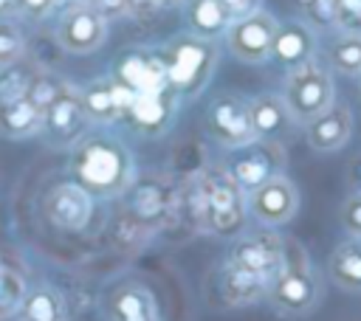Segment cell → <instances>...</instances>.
<instances>
[{"label":"cell","instance_id":"cell-36","mask_svg":"<svg viewBox=\"0 0 361 321\" xmlns=\"http://www.w3.org/2000/svg\"><path fill=\"white\" fill-rule=\"evenodd\" d=\"M130 6H133V14H138V11H149V8H155L158 3L155 0H127Z\"/></svg>","mask_w":361,"mask_h":321},{"label":"cell","instance_id":"cell-38","mask_svg":"<svg viewBox=\"0 0 361 321\" xmlns=\"http://www.w3.org/2000/svg\"><path fill=\"white\" fill-rule=\"evenodd\" d=\"M158 6H180V3H186V0H155Z\"/></svg>","mask_w":361,"mask_h":321},{"label":"cell","instance_id":"cell-37","mask_svg":"<svg viewBox=\"0 0 361 321\" xmlns=\"http://www.w3.org/2000/svg\"><path fill=\"white\" fill-rule=\"evenodd\" d=\"M17 11V3L14 0H0V20H8V14Z\"/></svg>","mask_w":361,"mask_h":321},{"label":"cell","instance_id":"cell-13","mask_svg":"<svg viewBox=\"0 0 361 321\" xmlns=\"http://www.w3.org/2000/svg\"><path fill=\"white\" fill-rule=\"evenodd\" d=\"M104 39H107V20L90 3L68 8L56 23V42L68 54L76 56L93 54L96 48L104 45Z\"/></svg>","mask_w":361,"mask_h":321},{"label":"cell","instance_id":"cell-24","mask_svg":"<svg viewBox=\"0 0 361 321\" xmlns=\"http://www.w3.org/2000/svg\"><path fill=\"white\" fill-rule=\"evenodd\" d=\"M20 321H68V304L54 284L39 282L25 290V298L20 304Z\"/></svg>","mask_w":361,"mask_h":321},{"label":"cell","instance_id":"cell-29","mask_svg":"<svg viewBox=\"0 0 361 321\" xmlns=\"http://www.w3.org/2000/svg\"><path fill=\"white\" fill-rule=\"evenodd\" d=\"M25 51V37L11 20H0V68H11L20 62Z\"/></svg>","mask_w":361,"mask_h":321},{"label":"cell","instance_id":"cell-35","mask_svg":"<svg viewBox=\"0 0 361 321\" xmlns=\"http://www.w3.org/2000/svg\"><path fill=\"white\" fill-rule=\"evenodd\" d=\"M223 3L228 8L231 20H243V17H248V14L262 8V0H223Z\"/></svg>","mask_w":361,"mask_h":321},{"label":"cell","instance_id":"cell-1","mask_svg":"<svg viewBox=\"0 0 361 321\" xmlns=\"http://www.w3.org/2000/svg\"><path fill=\"white\" fill-rule=\"evenodd\" d=\"M71 169L73 180H79L93 197H116L127 191L135 177L127 146L110 135H85L73 146Z\"/></svg>","mask_w":361,"mask_h":321},{"label":"cell","instance_id":"cell-32","mask_svg":"<svg viewBox=\"0 0 361 321\" xmlns=\"http://www.w3.org/2000/svg\"><path fill=\"white\" fill-rule=\"evenodd\" d=\"M338 31L361 34V0H338Z\"/></svg>","mask_w":361,"mask_h":321},{"label":"cell","instance_id":"cell-5","mask_svg":"<svg viewBox=\"0 0 361 321\" xmlns=\"http://www.w3.org/2000/svg\"><path fill=\"white\" fill-rule=\"evenodd\" d=\"M203 220L206 228L217 237H240L245 231L248 206L245 191L223 169H209L203 175Z\"/></svg>","mask_w":361,"mask_h":321},{"label":"cell","instance_id":"cell-19","mask_svg":"<svg viewBox=\"0 0 361 321\" xmlns=\"http://www.w3.org/2000/svg\"><path fill=\"white\" fill-rule=\"evenodd\" d=\"M248 113H251L254 135L257 138H265V141H282L288 135V130L296 124L279 93L251 96L248 99Z\"/></svg>","mask_w":361,"mask_h":321},{"label":"cell","instance_id":"cell-2","mask_svg":"<svg viewBox=\"0 0 361 321\" xmlns=\"http://www.w3.org/2000/svg\"><path fill=\"white\" fill-rule=\"evenodd\" d=\"M265 301L279 315H288V318H302V315H307L319 307L322 279L313 270L307 253L296 242L285 245V262H282L279 273L271 279Z\"/></svg>","mask_w":361,"mask_h":321},{"label":"cell","instance_id":"cell-18","mask_svg":"<svg viewBox=\"0 0 361 321\" xmlns=\"http://www.w3.org/2000/svg\"><path fill=\"white\" fill-rule=\"evenodd\" d=\"M175 101L178 96L172 90H161V93H141L130 101L127 107V118L130 124L144 132V135H158L169 127L172 115H175Z\"/></svg>","mask_w":361,"mask_h":321},{"label":"cell","instance_id":"cell-27","mask_svg":"<svg viewBox=\"0 0 361 321\" xmlns=\"http://www.w3.org/2000/svg\"><path fill=\"white\" fill-rule=\"evenodd\" d=\"M25 290H28V284H25L23 273H17L14 268L0 265V318H8L14 313H20Z\"/></svg>","mask_w":361,"mask_h":321},{"label":"cell","instance_id":"cell-4","mask_svg":"<svg viewBox=\"0 0 361 321\" xmlns=\"http://www.w3.org/2000/svg\"><path fill=\"white\" fill-rule=\"evenodd\" d=\"M279 96H282L288 113L293 115V121L307 124L313 115H319L322 110H327L336 101L333 70L319 56H313L288 70Z\"/></svg>","mask_w":361,"mask_h":321},{"label":"cell","instance_id":"cell-31","mask_svg":"<svg viewBox=\"0 0 361 321\" xmlns=\"http://www.w3.org/2000/svg\"><path fill=\"white\" fill-rule=\"evenodd\" d=\"M338 220H341V228L347 231V237L361 239V189H355L353 194L344 197Z\"/></svg>","mask_w":361,"mask_h":321},{"label":"cell","instance_id":"cell-3","mask_svg":"<svg viewBox=\"0 0 361 321\" xmlns=\"http://www.w3.org/2000/svg\"><path fill=\"white\" fill-rule=\"evenodd\" d=\"M161 59H164L169 90L178 99H183V96L200 93L203 84L209 82V76L217 65V45L209 39H200L195 34H186V37L172 39L164 48Z\"/></svg>","mask_w":361,"mask_h":321},{"label":"cell","instance_id":"cell-23","mask_svg":"<svg viewBox=\"0 0 361 321\" xmlns=\"http://www.w3.org/2000/svg\"><path fill=\"white\" fill-rule=\"evenodd\" d=\"M186 23L195 37L217 42L231 25V14L223 0H186Z\"/></svg>","mask_w":361,"mask_h":321},{"label":"cell","instance_id":"cell-6","mask_svg":"<svg viewBox=\"0 0 361 321\" xmlns=\"http://www.w3.org/2000/svg\"><path fill=\"white\" fill-rule=\"evenodd\" d=\"M285 245H288V239L282 234H276L268 225H259L257 231H243L234 239L226 262L240 268V270L274 279L285 262Z\"/></svg>","mask_w":361,"mask_h":321},{"label":"cell","instance_id":"cell-12","mask_svg":"<svg viewBox=\"0 0 361 321\" xmlns=\"http://www.w3.org/2000/svg\"><path fill=\"white\" fill-rule=\"evenodd\" d=\"M276 17L268 11H254L243 20H231L226 31V48L234 59L245 65H262L271 59V45L276 34Z\"/></svg>","mask_w":361,"mask_h":321},{"label":"cell","instance_id":"cell-20","mask_svg":"<svg viewBox=\"0 0 361 321\" xmlns=\"http://www.w3.org/2000/svg\"><path fill=\"white\" fill-rule=\"evenodd\" d=\"M116 79H118L124 87H130L135 96L169 90L161 54H158V56H149V54H130V56H124L121 65H118Z\"/></svg>","mask_w":361,"mask_h":321},{"label":"cell","instance_id":"cell-25","mask_svg":"<svg viewBox=\"0 0 361 321\" xmlns=\"http://www.w3.org/2000/svg\"><path fill=\"white\" fill-rule=\"evenodd\" d=\"M324 65L341 76H361V34L338 31L324 45Z\"/></svg>","mask_w":361,"mask_h":321},{"label":"cell","instance_id":"cell-34","mask_svg":"<svg viewBox=\"0 0 361 321\" xmlns=\"http://www.w3.org/2000/svg\"><path fill=\"white\" fill-rule=\"evenodd\" d=\"M14 3H17V11L23 17H28V20H42L56 6V0H14Z\"/></svg>","mask_w":361,"mask_h":321},{"label":"cell","instance_id":"cell-16","mask_svg":"<svg viewBox=\"0 0 361 321\" xmlns=\"http://www.w3.org/2000/svg\"><path fill=\"white\" fill-rule=\"evenodd\" d=\"M316 48H319L316 31L307 23H302V20H288V23L276 25L274 45H271V59L290 70V68L313 59Z\"/></svg>","mask_w":361,"mask_h":321},{"label":"cell","instance_id":"cell-8","mask_svg":"<svg viewBox=\"0 0 361 321\" xmlns=\"http://www.w3.org/2000/svg\"><path fill=\"white\" fill-rule=\"evenodd\" d=\"M42 211L45 220L62 231H82L90 225L93 211H96V197L73 177L56 180L48 186L42 197Z\"/></svg>","mask_w":361,"mask_h":321},{"label":"cell","instance_id":"cell-14","mask_svg":"<svg viewBox=\"0 0 361 321\" xmlns=\"http://www.w3.org/2000/svg\"><path fill=\"white\" fill-rule=\"evenodd\" d=\"M107 321H161L158 301L144 282H118L104 301Z\"/></svg>","mask_w":361,"mask_h":321},{"label":"cell","instance_id":"cell-7","mask_svg":"<svg viewBox=\"0 0 361 321\" xmlns=\"http://www.w3.org/2000/svg\"><path fill=\"white\" fill-rule=\"evenodd\" d=\"M285 166V152L279 141H265V138H254L245 146L231 149V158L226 160V172L237 180V186L248 194L251 189H257L259 183H265L268 177L279 175Z\"/></svg>","mask_w":361,"mask_h":321},{"label":"cell","instance_id":"cell-22","mask_svg":"<svg viewBox=\"0 0 361 321\" xmlns=\"http://www.w3.org/2000/svg\"><path fill=\"white\" fill-rule=\"evenodd\" d=\"M327 279L344 293H361V239L347 237L327 259Z\"/></svg>","mask_w":361,"mask_h":321},{"label":"cell","instance_id":"cell-30","mask_svg":"<svg viewBox=\"0 0 361 321\" xmlns=\"http://www.w3.org/2000/svg\"><path fill=\"white\" fill-rule=\"evenodd\" d=\"M166 208L164 191L158 186H138L135 197H133V214H138L141 220H155L161 217V211Z\"/></svg>","mask_w":361,"mask_h":321},{"label":"cell","instance_id":"cell-33","mask_svg":"<svg viewBox=\"0 0 361 321\" xmlns=\"http://www.w3.org/2000/svg\"><path fill=\"white\" fill-rule=\"evenodd\" d=\"M104 20H121L133 14V6L127 0H87Z\"/></svg>","mask_w":361,"mask_h":321},{"label":"cell","instance_id":"cell-21","mask_svg":"<svg viewBox=\"0 0 361 321\" xmlns=\"http://www.w3.org/2000/svg\"><path fill=\"white\" fill-rule=\"evenodd\" d=\"M42 130V107L28 96V87L0 99V132L8 138H28Z\"/></svg>","mask_w":361,"mask_h":321},{"label":"cell","instance_id":"cell-17","mask_svg":"<svg viewBox=\"0 0 361 321\" xmlns=\"http://www.w3.org/2000/svg\"><path fill=\"white\" fill-rule=\"evenodd\" d=\"M268 287H271V279L265 276H257V273H248V270H240L228 262L220 265V273H217V296L226 307H248V304H257L268 296Z\"/></svg>","mask_w":361,"mask_h":321},{"label":"cell","instance_id":"cell-26","mask_svg":"<svg viewBox=\"0 0 361 321\" xmlns=\"http://www.w3.org/2000/svg\"><path fill=\"white\" fill-rule=\"evenodd\" d=\"M79 99H82V107H85L87 121H93V124H110V121H116L121 115L113 79H96V82H90L87 87L79 90Z\"/></svg>","mask_w":361,"mask_h":321},{"label":"cell","instance_id":"cell-15","mask_svg":"<svg viewBox=\"0 0 361 321\" xmlns=\"http://www.w3.org/2000/svg\"><path fill=\"white\" fill-rule=\"evenodd\" d=\"M302 127L313 152H338L353 135V110L341 101H333L327 110H322Z\"/></svg>","mask_w":361,"mask_h":321},{"label":"cell","instance_id":"cell-28","mask_svg":"<svg viewBox=\"0 0 361 321\" xmlns=\"http://www.w3.org/2000/svg\"><path fill=\"white\" fill-rule=\"evenodd\" d=\"M302 23H307L313 31L338 28V0H296Z\"/></svg>","mask_w":361,"mask_h":321},{"label":"cell","instance_id":"cell-10","mask_svg":"<svg viewBox=\"0 0 361 321\" xmlns=\"http://www.w3.org/2000/svg\"><path fill=\"white\" fill-rule=\"evenodd\" d=\"M87 115L79 99V90L71 84H59L54 99L42 110V132L51 144L76 146L87 135Z\"/></svg>","mask_w":361,"mask_h":321},{"label":"cell","instance_id":"cell-11","mask_svg":"<svg viewBox=\"0 0 361 321\" xmlns=\"http://www.w3.org/2000/svg\"><path fill=\"white\" fill-rule=\"evenodd\" d=\"M206 130L226 149H237V146L251 144L257 135H254V127H251L248 99L240 96V93L214 96L209 110H206Z\"/></svg>","mask_w":361,"mask_h":321},{"label":"cell","instance_id":"cell-9","mask_svg":"<svg viewBox=\"0 0 361 321\" xmlns=\"http://www.w3.org/2000/svg\"><path fill=\"white\" fill-rule=\"evenodd\" d=\"M245 206L248 214L254 217L257 225H268V228H279L285 222H290L299 211V189L288 175H274L265 183H259L257 189H251L245 194Z\"/></svg>","mask_w":361,"mask_h":321}]
</instances>
